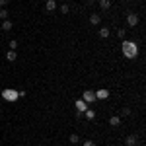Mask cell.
<instances>
[{
	"instance_id": "obj_1",
	"label": "cell",
	"mask_w": 146,
	"mask_h": 146,
	"mask_svg": "<svg viewBox=\"0 0 146 146\" xmlns=\"http://www.w3.org/2000/svg\"><path fill=\"white\" fill-rule=\"evenodd\" d=\"M121 51H123V55L127 56V58H136V55H138L136 43L135 41H127V39L123 41V45H121Z\"/></svg>"
},
{
	"instance_id": "obj_2",
	"label": "cell",
	"mask_w": 146,
	"mask_h": 146,
	"mask_svg": "<svg viewBox=\"0 0 146 146\" xmlns=\"http://www.w3.org/2000/svg\"><path fill=\"white\" fill-rule=\"evenodd\" d=\"M2 98H4L6 101H16L18 98H20V92L10 90V88H8V90H2Z\"/></svg>"
},
{
	"instance_id": "obj_3",
	"label": "cell",
	"mask_w": 146,
	"mask_h": 146,
	"mask_svg": "<svg viewBox=\"0 0 146 146\" xmlns=\"http://www.w3.org/2000/svg\"><path fill=\"white\" fill-rule=\"evenodd\" d=\"M82 100L86 101V103H94V101H96V92L86 90L84 94H82Z\"/></svg>"
},
{
	"instance_id": "obj_4",
	"label": "cell",
	"mask_w": 146,
	"mask_h": 146,
	"mask_svg": "<svg viewBox=\"0 0 146 146\" xmlns=\"http://www.w3.org/2000/svg\"><path fill=\"white\" fill-rule=\"evenodd\" d=\"M74 105H76V111H78V113H84L86 109H88V103H86L84 100H76V101H74Z\"/></svg>"
},
{
	"instance_id": "obj_5",
	"label": "cell",
	"mask_w": 146,
	"mask_h": 146,
	"mask_svg": "<svg viewBox=\"0 0 146 146\" xmlns=\"http://www.w3.org/2000/svg\"><path fill=\"white\" fill-rule=\"evenodd\" d=\"M127 23H129L131 27H135L136 23H138V16H136V14H129V16H127Z\"/></svg>"
},
{
	"instance_id": "obj_6",
	"label": "cell",
	"mask_w": 146,
	"mask_h": 146,
	"mask_svg": "<svg viewBox=\"0 0 146 146\" xmlns=\"http://www.w3.org/2000/svg\"><path fill=\"white\" fill-rule=\"evenodd\" d=\"M109 98V90H98L96 92V100H107Z\"/></svg>"
},
{
	"instance_id": "obj_7",
	"label": "cell",
	"mask_w": 146,
	"mask_h": 146,
	"mask_svg": "<svg viewBox=\"0 0 146 146\" xmlns=\"http://www.w3.org/2000/svg\"><path fill=\"white\" fill-rule=\"evenodd\" d=\"M125 142H127V146H136V142H138V136H136V135H129Z\"/></svg>"
},
{
	"instance_id": "obj_8",
	"label": "cell",
	"mask_w": 146,
	"mask_h": 146,
	"mask_svg": "<svg viewBox=\"0 0 146 146\" xmlns=\"http://www.w3.org/2000/svg\"><path fill=\"white\" fill-rule=\"evenodd\" d=\"M45 10L47 12H55L56 10V2L55 0H47L45 2Z\"/></svg>"
},
{
	"instance_id": "obj_9",
	"label": "cell",
	"mask_w": 146,
	"mask_h": 146,
	"mask_svg": "<svg viewBox=\"0 0 146 146\" xmlns=\"http://www.w3.org/2000/svg\"><path fill=\"white\" fill-rule=\"evenodd\" d=\"M90 23H92V25H100V23H101V16H100V14H92V16H90Z\"/></svg>"
},
{
	"instance_id": "obj_10",
	"label": "cell",
	"mask_w": 146,
	"mask_h": 146,
	"mask_svg": "<svg viewBox=\"0 0 146 146\" xmlns=\"http://www.w3.org/2000/svg\"><path fill=\"white\" fill-rule=\"evenodd\" d=\"M109 125H111V127H119V125H121V117H119V115H113L111 119H109Z\"/></svg>"
},
{
	"instance_id": "obj_11",
	"label": "cell",
	"mask_w": 146,
	"mask_h": 146,
	"mask_svg": "<svg viewBox=\"0 0 146 146\" xmlns=\"http://www.w3.org/2000/svg\"><path fill=\"white\" fill-rule=\"evenodd\" d=\"M100 6H101V10H109L111 8V0H100Z\"/></svg>"
},
{
	"instance_id": "obj_12",
	"label": "cell",
	"mask_w": 146,
	"mask_h": 146,
	"mask_svg": "<svg viewBox=\"0 0 146 146\" xmlns=\"http://www.w3.org/2000/svg\"><path fill=\"white\" fill-rule=\"evenodd\" d=\"M12 27H14V25H12L10 20H4V22H2V29H4V31H10Z\"/></svg>"
},
{
	"instance_id": "obj_13",
	"label": "cell",
	"mask_w": 146,
	"mask_h": 146,
	"mask_svg": "<svg viewBox=\"0 0 146 146\" xmlns=\"http://www.w3.org/2000/svg\"><path fill=\"white\" fill-rule=\"evenodd\" d=\"M109 33H111V31H109L107 27H101V29H100V37H101V39H107Z\"/></svg>"
},
{
	"instance_id": "obj_14",
	"label": "cell",
	"mask_w": 146,
	"mask_h": 146,
	"mask_svg": "<svg viewBox=\"0 0 146 146\" xmlns=\"http://www.w3.org/2000/svg\"><path fill=\"white\" fill-rule=\"evenodd\" d=\"M6 58H8L10 62H14V60L18 58V55H16V51H8V53H6Z\"/></svg>"
},
{
	"instance_id": "obj_15",
	"label": "cell",
	"mask_w": 146,
	"mask_h": 146,
	"mask_svg": "<svg viewBox=\"0 0 146 146\" xmlns=\"http://www.w3.org/2000/svg\"><path fill=\"white\" fill-rule=\"evenodd\" d=\"M84 115H86V119H96V111H94V109H86V111H84Z\"/></svg>"
},
{
	"instance_id": "obj_16",
	"label": "cell",
	"mask_w": 146,
	"mask_h": 146,
	"mask_svg": "<svg viewBox=\"0 0 146 146\" xmlns=\"http://www.w3.org/2000/svg\"><path fill=\"white\" fill-rule=\"evenodd\" d=\"M68 140H70V144H76V142H80V136L78 135H70Z\"/></svg>"
},
{
	"instance_id": "obj_17",
	"label": "cell",
	"mask_w": 146,
	"mask_h": 146,
	"mask_svg": "<svg viewBox=\"0 0 146 146\" xmlns=\"http://www.w3.org/2000/svg\"><path fill=\"white\" fill-rule=\"evenodd\" d=\"M117 35H119L121 39H125V35H127V29H125V27H119V29H117Z\"/></svg>"
},
{
	"instance_id": "obj_18",
	"label": "cell",
	"mask_w": 146,
	"mask_h": 146,
	"mask_svg": "<svg viewBox=\"0 0 146 146\" xmlns=\"http://www.w3.org/2000/svg\"><path fill=\"white\" fill-rule=\"evenodd\" d=\"M0 18L2 20H8V10L6 8H0Z\"/></svg>"
},
{
	"instance_id": "obj_19",
	"label": "cell",
	"mask_w": 146,
	"mask_h": 146,
	"mask_svg": "<svg viewBox=\"0 0 146 146\" xmlns=\"http://www.w3.org/2000/svg\"><path fill=\"white\" fill-rule=\"evenodd\" d=\"M68 10H70L68 4H62V6H60V14H68Z\"/></svg>"
},
{
	"instance_id": "obj_20",
	"label": "cell",
	"mask_w": 146,
	"mask_h": 146,
	"mask_svg": "<svg viewBox=\"0 0 146 146\" xmlns=\"http://www.w3.org/2000/svg\"><path fill=\"white\" fill-rule=\"evenodd\" d=\"M18 49V41H10V51H16Z\"/></svg>"
},
{
	"instance_id": "obj_21",
	"label": "cell",
	"mask_w": 146,
	"mask_h": 146,
	"mask_svg": "<svg viewBox=\"0 0 146 146\" xmlns=\"http://www.w3.org/2000/svg\"><path fill=\"white\" fill-rule=\"evenodd\" d=\"M123 117H129V115H131V109H129V107H123Z\"/></svg>"
},
{
	"instance_id": "obj_22",
	"label": "cell",
	"mask_w": 146,
	"mask_h": 146,
	"mask_svg": "<svg viewBox=\"0 0 146 146\" xmlns=\"http://www.w3.org/2000/svg\"><path fill=\"white\" fill-rule=\"evenodd\" d=\"M82 146H96V142H94V140H84Z\"/></svg>"
},
{
	"instance_id": "obj_23",
	"label": "cell",
	"mask_w": 146,
	"mask_h": 146,
	"mask_svg": "<svg viewBox=\"0 0 146 146\" xmlns=\"http://www.w3.org/2000/svg\"><path fill=\"white\" fill-rule=\"evenodd\" d=\"M8 2H10V0H0V6H2V8H4V6H6V4H8Z\"/></svg>"
}]
</instances>
